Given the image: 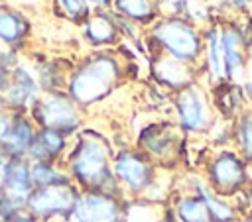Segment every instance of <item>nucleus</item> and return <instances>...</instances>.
<instances>
[{
  "label": "nucleus",
  "instance_id": "1",
  "mask_svg": "<svg viewBox=\"0 0 252 222\" xmlns=\"http://www.w3.org/2000/svg\"><path fill=\"white\" fill-rule=\"evenodd\" d=\"M110 147L96 134H81L75 141L69 159H67V175L71 181L81 187V191H100L114 196L122 194L112 169H110Z\"/></svg>",
  "mask_w": 252,
  "mask_h": 222
},
{
  "label": "nucleus",
  "instance_id": "2",
  "mask_svg": "<svg viewBox=\"0 0 252 222\" xmlns=\"http://www.w3.org/2000/svg\"><path fill=\"white\" fill-rule=\"evenodd\" d=\"M118 77V61L108 53H100L89 59L71 75L67 83V96L75 102V106H91L94 102L104 100L112 92Z\"/></svg>",
  "mask_w": 252,
  "mask_h": 222
},
{
  "label": "nucleus",
  "instance_id": "3",
  "mask_svg": "<svg viewBox=\"0 0 252 222\" xmlns=\"http://www.w3.org/2000/svg\"><path fill=\"white\" fill-rule=\"evenodd\" d=\"M81 196V189L75 183L55 185V187H37L26 196L24 210L35 216L39 222H47L53 218H63L69 222L73 208Z\"/></svg>",
  "mask_w": 252,
  "mask_h": 222
},
{
  "label": "nucleus",
  "instance_id": "4",
  "mask_svg": "<svg viewBox=\"0 0 252 222\" xmlns=\"http://www.w3.org/2000/svg\"><path fill=\"white\" fill-rule=\"evenodd\" d=\"M30 118L37 128L57 130L65 136L79 132L81 114L79 106L63 92H45L30 108Z\"/></svg>",
  "mask_w": 252,
  "mask_h": 222
},
{
  "label": "nucleus",
  "instance_id": "5",
  "mask_svg": "<svg viewBox=\"0 0 252 222\" xmlns=\"http://www.w3.org/2000/svg\"><path fill=\"white\" fill-rule=\"evenodd\" d=\"M110 169L118 187L130 194H146L156 181V167L144 151L120 149L112 157Z\"/></svg>",
  "mask_w": 252,
  "mask_h": 222
},
{
  "label": "nucleus",
  "instance_id": "6",
  "mask_svg": "<svg viewBox=\"0 0 252 222\" xmlns=\"http://www.w3.org/2000/svg\"><path fill=\"white\" fill-rule=\"evenodd\" d=\"M246 161L230 149L219 151L207 165V185L220 196L236 194L246 185Z\"/></svg>",
  "mask_w": 252,
  "mask_h": 222
},
{
  "label": "nucleus",
  "instance_id": "7",
  "mask_svg": "<svg viewBox=\"0 0 252 222\" xmlns=\"http://www.w3.org/2000/svg\"><path fill=\"white\" fill-rule=\"evenodd\" d=\"M177 126L187 134H203L211 128V106L207 96L195 84H187L175 94Z\"/></svg>",
  "mask_w": 252,
  "mask_h": 222
},
{
  "label": "nucleus",
  "instance_id": "8",
  "mask_svg": "<svg viewBox=\"0 0 252 222\" xmlns=\"http://www.w3.org/2000/svg\"><path fill=\"white\" fill-rule=\"evenodd\" d=\"M124 204L120 196L100 191H81L69 222H120Z\"/></svg>",
  "mask_w": 252,
  "mask_h": 222
},
{
  "label": "nucleus",
  "instance_id": "9",
  "mask_svg": "<svg viewBox=\"0 0 252 222\" xmlns=\"http://www.w3.org/2000/svg\"><path fill=\"white\" fill-rule=\"evenodd\" d=\"M156 39L171 55V59L187 63L199 55V37L193 28L181 20H167L156 28Z\"/></svg>",
  "mask_w": 252,
  "mask_h": 222
},
{
  "label": "nucleus",
  "instance_id": "10",
  "mask_svg": "<svg viewBox=\"0 0 252 222\" xmlns=\"http://www.w3.org/2000/svg\"><path fill=\"white\" fill-rule=\"evenodd\" d=\"M39 98V84L30 71L16 67L10 71V83L0 96V104L12 112H28Z\"/></svg>",
  "mask_w": 252,
  "mask_h": 222
},
{
  "label": "nucleus",
  "instance_id": "11",
  "mask_svg": "<svg viewBox=\"0 0 252 222\" xmlns=\"http://www.w3.org/2000/svg\"><path fill=\"white\" fill-rule=\"evenodd\" d=\"M67 138L69 136H65L57 130L37 128V132L28 147L26 159L30 163H55L67 149Z\"/></svg>",
  "mask_w": 252,
  "mask_h": 222
},
{
  "label": "nucleus",
  "instance_id": "12",
  "mask_svg": "<svg viewBox=\"0 0 252 222\" xmlns=\"http://www.w3.org/2000/svg\"><path fill=\"white\" fill-rule=\"evenodd\" d=\"M32 175L30 161L26 157H10L2 169V194L26 202V196L32 193Z\"/></svg>",
  "mask_w": 252,
  "mask_h": 222
},
{
  "label": "nucleus",
  "instance_id": "13",
  "mask_svg": "<svg viewBox=\"0 0 252 222\" xmlns=\"http://www.w3.org/2000/svg\"><path fill=\"white\" fill-rule=\"evenodd\" d=\"M193 193L203 200L205 208H207V214H209V222H238L240 214H238V208L226 200L224 196L217 194L205 179H195V185H193Z\"/></svg>",
  "mask_w": 252,
  "mask_h": 222
},
{
  "label": "nucleus",
  "instance_id": "14",
  "mask_svg": "<svg viewBox=\"0 0 252 222\" xmlns=\"http://www.w3.org/2000/svg\"><path fill=\"white\" fill-rule=\"evenodd\" d=\"M37 132V126L26 112H14L12 128L6 138V141L0 145L10 157H26L28 147Z\"/></svg>",
  "mask_w": 252,
  "mask_h": 222
},
{
  "label": "nucleus",
  "instance_id": "15",
  "mask_svg": "<svg viewBox=\"0 0 252 222\" xmlns=\"http://www.w3.org/2000/svg\"><path fill=\"white\" fill-rule=\"evenodd\" d=\"M140 145L144 147V153L150 157H165L173 145H175V138H173V130L169 126L163 124H154L148 126L142 134H140Z\"/></svg>",
  "mask_w": 252,
  "mask_h": 222
},
{
  "label": "nucleus",
  "instance_id": "16",
  "mask_svg": "<svg viewBox=\"0 0 252 222\" xmlns=\"http://www.w3.org/2000/svg\"><path fill=\"white\" fill-rule=\"evenodd\" d=\"M154 73H156V79L169 86V88H185L187 84H191V73L189 69L181 63V61H175V59H161L154 65Z\"/></svg>",
  "mask_w": 252,
  "mask_h": 222
},
{
  "label": "nucleus",
  "instance_id": "17",
  "mask_svg": "<svg viewBox=\"0 0 252 222\" xmlns=\"http://www.w3.org/2000/svg\"><path fill=\"white\" fill-rule=\"evenodd\" d=\"M26 31H28V22L22 18V14L8 8H0V41L8 45H16L24 39Z\"/></svg>",
  "mask_w": 252,
  "mask_h": 222
},
{
  "label": "nucleus",
  "instance_id": "18",
  "mask_svg": "<svg viewBox=\"0 0 252 222\" xmlns=\"http://www.w3.org/2000/svg\"><path fill=\"white\" fill-rule=\"evenodd\" d=\"M173 214H175L177 222H209L207 208H205L203 200L195 193L181 194L175 200Z\"/></svg>",
  "mask_w": 252,
  "mask_h": 222
},
{
  "label": "nucleus",
  "instance_id": "19",
  "mask_svg": "<svg viewBox=\"0 0 252 222\" xmlns=\"http://www.w3.org/2000/svg\"><path fill=\"white\" fill-rule=\"evenodd\" d=\"M30 175L33 189L37 187H55L73 183L67 171H61L55 163H30Z\"/></svg>",
  "mask_w": 252,
  "mask_h": 222
},
{
  "label": "nucleus",
  "instance_id": "20",
  "mask_svg": "<svg viewBox=\"0 0 252 222\" xmlns=\"http://www.w3.org/2000/svg\"><path fill=\"white\" fill-rule=\"evenodd\" d=\"M85 37L94 45H104L114 41L116 37V26L106 14H94L87 26H85Z\"/></svg>",
  "mask_w": 252,
  "mask_h": 222
},
{
  "label": "nucleus",
  "instance_id": "21",
  "mask_svg": "<svg viewBox=\"0 0 252 222\" xmlns=\"http://www.w3.org/2000/svg\"><path fill=\"white\" fill-rule=\"evenodd\" d=\"M234 139L238 143L240 157L244 161H252V122H250L248 112L238 116L236 126H234Z\"/></svg>",
  "mask_w": 252,
  "mask_h": 222
},
{
  "label": "nucleus",
  "instance_id": "22",
  "mask_svg": "<svg viewBox=\"0 0 252 222\" xmlns=\"http://www.w3.org/2000/svg\"><path fill=\"white\" fill-rule=\"evenodd\" d=\"M114 6L120 14L132 18V20H148L152 16V2L150 0H114Z\"/></svg>",
  "mask_w": 252,
  "mask_h": 222
},
{
  "label": "nucleus",
  "instance_id": "23",
  "mask_svg": "<svg viewBox=\"0 0 252 222\" xmlns=\"http://www.w3.org/2000/svg\"><path fill=\"white\" fill-rule=\"evenodd\" d=\"M209 71H211V77L215 81H222V77H226L224 75L222 47H220V41H219L217 33L209 35Z\"/></svg>",
  "mask_w": 252,
  "mask_h": 222
},
{
  "label": "nucleus",
  "instance_id": "24",
  "mask_svg": "<svg viewBox=\"0 0 252 222\" xmlns=\"http://www.w3.org/2000/svg\"><path fill=\"white\" fill-rule=\"evenodd\" d=\"M59 4L65 10V14L73 20H83L89 12L87 0H59Z\"/></svg>",
  "mask_w": 252,
  "mask_h": 222
},
{
  "label": "nucleus",
  "instance_id": "25",
  "mask_svg": "<svg viewBox=\"0 0 252 222\" xmlns=\"http://www.w3.org/2000/svg\"><path fill=\"white\" fill-rule=\"evenodd\" d=\"M12 120H14V112L4 108L0 104V145L6 141L8 134H10V128H12Z\"/></svg>",
  "mask_w": 252,
  "mask_h": 222
},
{
  "label": "nucleus",
  "instance_id": "26",
  "mask_svg": "<svg viewBox=\"0 0 252 222\" xmlns=\"http://www.w3.org/2000/svg\"><path fill=\"white\" fill-rule=\"evenodd\" d=\"M8 83H10V69L2 61V57H0V94L4 92V88L8 86Z\"/></svg>",
  "mask_w": 252,
  "mask_h": 222
},
{
  "label": "nucleus",
  "instance_id": "27",
  "mask_svg": "<svg viewBox=\"0 0 252 222\" xmlns=\"http://www.w3.org/2000/svg\"><path fill=\"white\" fill-rule=\"evenodd\" d=\"M10 222H39L35 216H32L30 212H26V210H22V212H18L16 216H12L10 218Z\"/></svg>",
  "mask_w": 252,
  "mask_h": 222
},
{
  "label": "nucleus",
  "instance_id": "28",
  "mask_svg": "<svg viewBox=\"0 0 252 222\" xmlns=\"http://www.w3.org/2000/svg\"><path fill=\"white\" fill-rule=\"evenodd\" d=\"M244 92H246V98H248L250 104H252V77H248V81L244 83Z\"/></svg>",
  "mask_w": 252,
  "mask_h": 222
},
{
  "label": "nucleus",
  "instance_id": "29",
  "mask_svg": "<svg viewBox=\"0 0 252 222\" xmlns=\"http://www.w3.org/2000/svg\"><path fill=\"white\" fill-rule=\"evenodd\" d=\"M89 2H93V4H96V6H108L110 0H89Z\"/></svg>",
  "mask_w": 252,
  "mask_h": 222
},
{
  "label": "nucleus",
  "instance_id": "30",
  "mask_svg": "<svg viewBox=\"0 0 252 222\" xmlns=\"http://www.w3.org/2000/svg\"><path fill=\"white\" fill-rule=\"evenodd\" d=\"M238 222H252V216L250 214H244V216L238 218Z\"/></svg>",
  "mask_w": 252,
  "mask_h": 222
},
{
  "label": "nucleus",
  "instance_id": "31",
  "mask_svg": "<svg viewBox=\"0 0 252 222\" xmlns=\"http://www.w3.org/2000/svg\"><path fill=\"white\" fill-rule=\"evenodd\" d=\"M248 114H250V122H252V112H248Z\"/></svg>",
  "mask_w": 252,
  "mask_h": 222
}]
</instances>
